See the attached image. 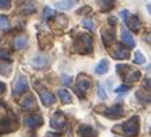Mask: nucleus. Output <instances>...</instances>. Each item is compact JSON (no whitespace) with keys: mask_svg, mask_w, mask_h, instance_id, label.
<instances>
[{"mask_svg":"<svg viewBox=\"0 0 151 137\" xmlns=\"http://www.w3.org/2000/svg\"><path fill=\"white\" fill-rule=\"evenodd\" d=\"M93 38L90 35L87 34H81L78 35L76 38H75V42H74V48L76 49V52L79 53H90L93 50Z\"/></svg>","mask_w":151,"mask_h":137,"instance_id":"obj_1","label":"nucleus"},{"mask_svg":"<svg viewBox=\"0 0 151 137\" xmlns=\"http://www.w3.org/2000/svg\"><path fill=\"white\" fill-rule=\"evenodd\" d=\"M120 16L123 18V21L125 22V25L128 26V27L131 29V30H135V31H137L139 29H140V19L136 16V15L131 14L128 10H123L121 12H120Z\"/></svg>","mask_w":151,"mask_h":137,"instance_id":"obj_2","label":"nucleus"},{"mask_svg":"<svg viewBox=\"0 0 151 137\" xmlns=\"http://www.w3.org/2000/svg\"><path fill=\"white\" fill-rule=\"evenodd\" d=\"M91 87V79L86 75H81L79 80H78V86H76V91L79 94L81 98H84V95L87 94V91Z\"/></svg>","mask_w":151,"mask_h":137,"instance_id":"obj_3","label":"nucleus"},{"mask_svg":"<svg viewBox=\"0 0 151 137\" xmlns=\"http://www.w3.org/2000/svg\"><path fill=\"white\" fill-rule=\"evenodd\" d=\"M137 130H139L137 118H131L125 125H123V133L127 134V136H136Z\"/></svg>","mask_w":151,"mask_h":137,"instance_id":"obj_4","label":"nucleus"},{"mask_svg":"<svg viewBox=\"0 0 151 137\" xmlns=\"http://www.w3.org/2000/svg\"><path fill=\"white\" fill-rule=\"evenodd\" d=\"M26 90H27V77L25 75H19L14 83V95L21 94Z\"/></svg>","mask_w":151,"mask_h":137,"instance_id":"obj_5","label":"nucleus"},{"mask_svg":"<svg viewBox=\"0 0 151 137\" xmlns=\"http://www.w3.org/2000/svg\"><path fill=\"white\" fill-rule=\"evenodd\" d=\"M48 64H49V60H48V57L44 56V54L35 56L32 61V65L35 68V69H44V68L48 67Z\"/></svg>","mask_w":151,"mask_h":137,"instance_id":"obj_6","label":"nucleus"},{"mask_svg":"<svg viewBox=\"0 0 151 137\" xmlns=\"http://www.w3.org/2000/svg\"><path fill=\"white\" fill-rule=\"evenodd\" d=\"M65 117L63 116V113L61 111H56L55 113V116L52 117V120H50V123H52L53 128H56V129H61V128L65 125Z\"/></svg>","mask_w":151,"mask_h":137,"instance_id":"obj_7","label":"nucleus"},{"mask_svg":"<svg viewBox=\"0 0 151 137\" xmlns=\"http://www.w3.org/2000/svg\"><path fill=\"white\" fill-rule=\"evenodd\" d=\"M112 56L116 60H125L129 57V50H128V48H124L123 45H117L116 50L112 53Z\"/></svg>","mask_w":151,"mask_h":137,"instance_id":"obj_8","label":"nucleus"},{"mask_svg":"<svg viewBox=\"0 0 151 137\" xmlns=\"http://www.w3.org/2000/svg\"><path fill=\"white\" fill-rule=\"evenodd\" d=\"M40 96H41V101L44 102V105H46V106L53 105L55 101H56L52 92L45 90V88H41V90H40Z\"/></svg>","mask_w":151,"mask_h":137,"instance_id":"obj_9","label":"nucleus"},{"mask_svg":"<svg viewBox=\"0 0 151 137\" xmlns=\"http://www.w3.org/2000/svg\"><path fill=\"white\" fill-rule=\"evenodd\" d=\"M123 113H124L123 107L120 105H116V106H113V107H110V109H106L104 114L106 117H109V118H114L116 120V118H120V117L123 116Z\"/></svg>","mask_w":151,"mask_h":137,"instance_id":"obj_10","label":"nucleus"},{"mask_svg":"<svg viewBox=\"0 0 151 137\" xmlns=\"http://www.w3.org/2000/svg\"><path fill=\"white\" fill-rule=\"evenodd\" d=\"M25 123L29 128L40 126V125L42 123V118L40 116H37V114H34V116H29L27 118H25Z\"/></svg>","mask_w":151,"mask_h":137,"instance_id":"obj_11","label":"nucleus"},{"mask_svg":"<svg viewBox=\"0 0 151 137\" xmlns=\"http://www.w3.org/2000/svg\"><path fill=\"white\" fill-rule=\"evenodd\" d=\"M121 39H123V42L125 45H128L129 48H135V39L132 38V35L131 33L127 30V29H123V31H121Z\"/></svg>","mask_w":151,"mask_h":137,"instance_id":"obj_12","label":"nucleus"},{"mask_svg":"<svg viewBox=\"0 0 151 137\" xmlns=\"http://www.w3.org/2000/svg\"><path fill=\"white\" fill-rule=\"evenodd\" d=\"M101 35H102V41H104L105 46H109L114 41V33H113V30H102Z\"/></svg>","mask_w":151,"mask_h":137,"instance_id":"obj_13","label":"nucleus"},{"mask_svg":"<svg viewBox=\"0 0 151 137\" xmlns=\"http://www.w3.org/2000/svg\"><path fill=\"white\" fill-rule=\"evenodd\" d=\"M108 69H109V61L108 60H101L98 63V65L95 67V73L97 75H105L106 72H108Z\"/></svg>","mask_w":151,"mask_h":137,"instance_id":"obj_14","label":"nucleus"},{"mask_svg":"<svg viewBox=\"0 0 151 137\" xmlns=\"http://www.w3.org/2000/svg\"><path fill=\"white\" fill-rule=\"evenodd\" d=\"M21 105L23 106V107H26L27 110H32V109H34L35 107V102H34V96L33 95H26L25 98L22 99V102H21Z\"/></svg>","mask_w":151,"mask_h":137,"instance_id":"obj_15","label":"nucleus"},{"mask_svg":"<svg viewBox=\"0 0 151 137\" xmlns=\"http://www.w3.org/2000/svg\"><path fill=\"white\" fill-rule=\"evenodd\" d=\"M79 133H81L82 137H95V136H97L95 130L93 129L91 126H87V125H83V126H81V129H79Z\"/></svg>","mask_w":151,"mask_h":137,"instance_id":"obj_16","label":"nucleus"},{"mask_svg":"<svg viewBox=\"0 0 151 137\" xmlns=\"http://www.w3.org/2000/svg\"><path fill=\"white\" fill-rule=\"evenodd\" d=\"M26 44H27V37H23V35L17 37V38L14 39V48L15 49H23V48L26 46Z\"/></svg>","mask_w":151,"mask_h":137,"instance_id":"obj_17","label":"nucleus"},{"mask_svg":"<svg viewBox=\"0 0 151 137\" xmlns=\"http://www.w3.org/2000/svg\"><path fill=\"white\" fill-rule=\"evenodd\" d=\"M74 4H75L74 0H61V1H59L56 4V7L59 10H70V8L74 7Z\"/></svg>","mask_w":151,"mask_h":137,"instance_id":"obj_18","label":"nucleus"},{"mask_svg":"<svg viewBox=\"0 0 151 137\" xmlns=\"http://www.w3.org/2000/svg\"><path fill=\"white\" fill-rule=\"evenodd\" d=\"M59 96H60V99L63 101V103H71V101H72L70 92H68L67 90H59Z\"/></svg>","mask_w":151,"mask_h":137,"instance_id":"obj_19","label":"nucleus"},{"mask_svg":"<svg viewBox=\"0 0 151 137\" xmlns=\"http://www.w3.org/2000/svg\"><path fill=\"white\" fill-rule=\"evenodd\" d=\"M0 29L1 30H10V21L6 15H0Z\"/></svg>","mask_w":151,"mask_h":137,"instance_id":"obj_20","label":"nucleus"},{"mask_svg":"<svg viewBox=\"0 0 151 137\" xmlns=\"http://www.w3.org/2000/svg\"><path fill=\"white\" fill-rule=\"evenodd\" d=\"M22 10H23V12H25L26 15H29V14H33V12H34V11H35V7H34V4H33V1H29V3H25V4H23Z\"/></svg>","mask_w":151,"mask_h":137,"instance_id":"obj_21","label":"nucleus"},{"mask_svg":"<svg viewBox=\"0 0 151 137\" xmlns=\"http://www.w3.org/2000/svg\"><path fill=\"white\" fill-rule=\"evenodd\" d=\"M101 8L102 11H109L113 8V6H114V0H101Z\"/></svg>","mask_w":151,"mask_h":137,"instance_id":"obj_22","label":"nucleus"},{"mask_svg":"<svg viewBox=\"0 0 151 137\" xmlns=\"http://www.w3.org/2000/svg\"><path fill=\"white\" fill-rule=\"evenodd\" d=\"M134 63H135V64H144V63H146V57H144L143 54L139 52V50H137V52H135Z\"/></svg>","mask_w":151,"mask_h":137,"instance_id":"obj_23","label":"nucleus"},{"mask_svg":"<svg viewBox=\"0 0 151 137\" xmlns=\"http://www.w3.org/2000/svg\"><path fill=\"white\" fill-rule=\"evenodd\" d=\"M53 16H55V11H53L52 8H50V7H45V8H44V18H45V19H48V21H49V19H52Z\"/></svg>","mask_w":151,"mask_h":137,"instance_id":"obj_24","label":"nucleus"},{"mask_svg":"<svg viewBox=\"0 0 151 137\" xmlns=\"http://www.w3.org/2000/svg\"><path fill=\"white\" fill-rule=\"evenodd\" d=\"M10 64H0V73H3L6 75V76H8V75L11 73V71H10Z\"/></svg>","mask_w":151,"mask_h":137,"instance_id":"obj_25","label":"nucleus"},{"mask_svg":"<svg viewBox=\"0 0 151 137\" xmlns=\"http://www.w3.org/2000/svg\"><path fill=\"white\" fill-rule=\"evenodd\" d=\"M97 87H98V96L101 99H104V101H105V99L108 98V95H106V92H105V88H104V86H102L101 83H98V84H97Z\"/></svg>","mask_w":151,"mask_h":137,"instance_id":"obj_26","label":"nucleus"},{"mask_svg":"<svg viewBox=\"0 0 151 137\" xmlns=\"http://www.w3.org/2000/svg\"><path fill=\"white\" fill-rule=\"evenodd\" d=\"M11 7V0H0V10H8Z\"/></svg>","mask_w":151,"mask_h":137,"instance_id":"obj_27","label":"nucleus"},{"mask_svg":"<svg viewBox=\"0 0 151 137\" xmlns=\"http://www.w3.org/2000/svg\"><path fill=\"white\" fill-rule=\"evenodd\" d=\"M83 26L86 29H88V30H94V22H93L91 19H84V21H83Z\"/></svg>","mask_w":151,"mask_h":137,"instance_id":"obj_28","label":"nucleus"},{"mask_svg":"<svg viewBox=\"0 0 151 137\" xmlns=\"http://www.w3.org/2000/svg\"><path fill=\"white\" fill-rule=\"evenodd\" d=\"M61 79H63V83L65 86H70L71 83H72V77L71 76H67V75H63V76H61Z\"/></svg>","mask_w":151,"mask_h":137,"instance_id":"obj_29","label":"nucleus"},{"mask_svg":"<svg viewBox=\"0 0 151 137\" xmlns=\"http://www.w3.org/2000/svg\"><path fill=\"white\" fill-rule=\"evenodd\" d=\"M129 90V86H121V87H117L116 88V94H121V92H127Z\"/></svg>","mask_w":151,"mask_h":137,"instance_id":"obj_30","label":"nucleus"},{"mask_svg":"<svg viewBox=\"0 0 151 137\" xmlns=\"http://www.w3.org/2000/svg\"><path fill=\"white\" fill-rule=\"evenodd\" d=\"M0 59L8 60V59H10V53L6 52V50H3V49H0Z\"/></svg>","mask_w":151,"mask_h":137,"instance_id":"obj_31","label":"nucleus"},{"mask_svg":"<svg viewBox=\"0 0 151 137\" xmlns=\"http://www.w3.org/2000/svg\"><path fill=\"white\" fill-rule=\"evenodd\" d=\"M4 91H6V84H4V83H1V81H0V94H3Z\"/></svg>","mask_w":151,"mask_h":137,"instance_id":"obj_32","label":"nucleus"},{"mask_svg":"<svg viewBox=\"0 0 151 137\" xmlns=\"http://www.w3.org/2000/svg\"><path fill=\"white\" fill-rule=\"evenodd\" d=\"M86 11H90V8L84 7V8H82V10H78V14H83V12H86Z\"/></svg>","mask_w":151,"mask_h":137,"instance_id":"obj_33","label":"nucleus"},{"mask_svg":"<svg viewBox=\"0 0 151 137\" xmlns=\"http://www.w3.org/2000/svg\"><path fill=\"white\" fill-rule=\"evenodd\" d=\"M109 23L110 25H114V23H116V19H114V18H109Z\"/></svg>","mask_w":151,"mask_h":137,"instance_id":"obj_34","label":"nucleus"},{"mask_svg":"<svg viewBox=\"0 0 151 137\" xmlns=\"http://www.w3.org/2000/svg\"><path fill=\"white\" fill-rule=\"evenodd\" d=\"M0 39H1V38H0Z\"/></svg>","mask_w":151,"mask_h":137,"instance_id":"obj_35","label":"nucleus"}]
</instances>
